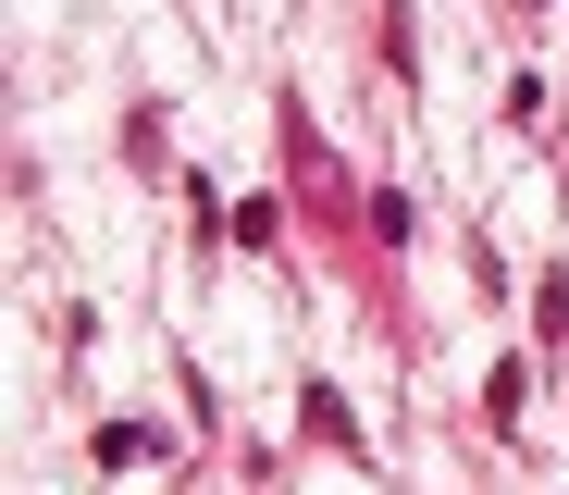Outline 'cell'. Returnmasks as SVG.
<instances>
[{
    "mask_svg": "<svg viewBox=\"0 0 569 495\" xmlns=\"http://www.w3.org/2000/svg\"><path fill=\"white\" fill-rule=\"evenodd\" d=\"M100 458H112V471H137V458H161V434H149V422H112V434H100Z\"/></svg>",
    "mask_w": 569,
    "mask_h": 495,
    "instance_id": "7a4b0ae2",
    "label": "cell"
},
{
    "mask_svg": "<svg viewBox=\"0 0 569 495\" xmlns=\"http://www.w3.org/2000/svg\"><path fill=\"white\" fill-rule=\"evenodd\" d=\"M520 396H532V359H496V384H483V409H496V422H520Z\"/></svg>",
    "mask_w": 569,
    "mask_h": 495,
    "instance_id": "6da1fadb",
    "label": "cell"
}]
</instances>
